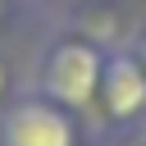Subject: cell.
<instances>
[{
  "label": "cell",
  "instance_id": "obj_1",
  "mask_svg": "<svg viewBox=\"0 0 146 146\" xmlns=\"http://www.w3.org/2000/svg\"><path fill=\"white\" fill-rule=\"evenodd\" d=\"M100 73H105V46L87 41V36H64L36 64V96L64 105L68 114L87 110V105H96Z\"/></svg>",
  "mask_w": 146,
  "mask_h": 146
},
{
  "label": "cell",
  "instance_id": "obj_3",
  "mask_svg": "<svg viewBox=\"0 0 146 146\" xmlns=\"http://www.w3.org/2000/svg\"><path fill=\"white\" fill-rule=\"evenodd\" d=\"M0 146H78V123L46 96H23L0 110Z\"/></svg>",
  "mask_w": 146,
  "mask_h": 146
},
{
  "label": "cell",
  "instance_id": "obj_2",
  "mask_svg": "<svg viewBox=\"0 0 146 146\" xmlns=\"http://www.w3.org/2000/svg\"><path fill=\"white\" fill-rule=\"evenodd\" d=\"M96 105L114 128L146 123V68L132 55V46H123V41L105 46V73H100Z\"/></svg>",
  "mask_w": 146,
  "mask_h": 146
},
{
  "label": "cell",
  "instance_id": "obj_4",
  "mask_svg": "<svg viewBox=\"0 0 146 146\" xmlns=\"http://www.w3.org/2000/svg\"><path fill=\"white\" fill-rule=\"evenodd\" d=\"M132 55L141 59V68H146V32H137V41H132Z\"/></svg>",
  "mask_w": 146,
  "mask_h": 146
},
{
  "label": "cell",
  "instance_id": "obj_5",
  "mask_svg": "<svg viewBox=\"0 0 146 146\" xmlns=\"http://www.w3.org/2000/svg\"><path fill=\"white\" fill-rule=\"evenodd\" d=\"M5 91H9V68H5V59H0V100H5Z\"/></svg>",
  "mask_w": 146,
  "mask_h": 146
}]
</instances>
